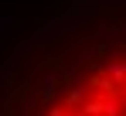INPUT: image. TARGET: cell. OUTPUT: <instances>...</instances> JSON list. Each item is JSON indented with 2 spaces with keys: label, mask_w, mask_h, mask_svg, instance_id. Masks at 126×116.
Returning <instances> with one entry per match:
<instances>
[{
  "label": "cell",
  "mask_w": 126,
  "mask_h": 116,
  "mask_svg": "<svg viewBox=\"0 0 126 116\" xmlns=\"http://www.w3.org/2000/svg\"><path fill=\"white\" fill-rule=\"evenodd\" d=\"M0 116H126V24L51 41L3 85Z\"/></svg>",
  "instance_id": "6da1fadb"
}]
</instances>
